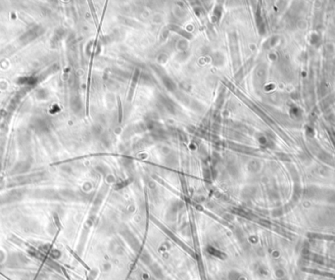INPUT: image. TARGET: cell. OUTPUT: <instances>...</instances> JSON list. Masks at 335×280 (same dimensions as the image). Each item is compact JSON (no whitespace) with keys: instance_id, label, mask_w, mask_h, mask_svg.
Segmentation results:
<instances>
[{"instance_id":"cell-1","label":"cell","mask_w":335,"mask_h":280,"mask_svg":"<svg viewBox=\"0 0 335 280\" xmlns=\"http://www.w3.org/2000/svg\"><path fill=\"white\" fill-rule=\"evenodd\" d=\"M138 77H139V71H138V70H136V71L134 72V75H133L132 81H131V86H130V94H129V99H130V100H131L132 94H133V92H134L135 85H136V82H137V81H138Z\"/></svg>"},{"instance_id":"cell-2","label":"cell","mask_w":335,"mask_h":280,"mask_svg":"<svg viewBox=\"0 0 335 280\" xmlns=\"http://www.w3.org/2000/svg\"><path fill=\"white\" fill-rule=\"evenodd\" d=\"M118 107H119V123L120 124L123 121V106L120 97H118Z\"/></svg>"}]
</instances>
